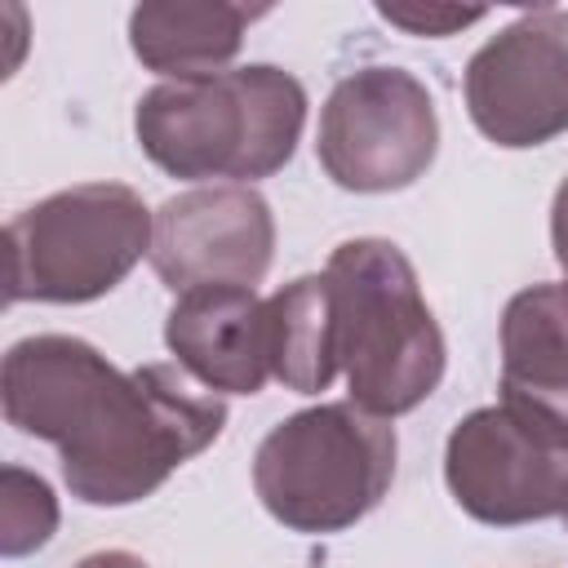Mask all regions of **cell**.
I'll list each match as a JSON object with an SVG mask.
<instances>
[{
  "mask_svg": "<svg viewBox=\"0 0 568 568\" xmlns=\"http://www.w3.org/2000/svg\"><path fill=\"white\" fill-rule=\"evenodd\" d=\"M501 408L568 448V280L519 288L501 311Z\"/></svg>",
  "mask_w": 568,
  "mask_h": 568,
  "instance_id": "cell-11",
  "label": "cell"
},
{
  "mask_svg": "<svg viewBox=\"0 0 568 568\" xmlns=\"http://www.w3.org/2000/svg\"><path fill=\"white\" fill-rule=\"evenodd\" d=\"M155 213L124 182H80L36 200L4 226V302L80 306L106 297L151 253Z\"/></svg>",
  "mask_w": 568,
  "mask_h": 568,
  "instance_id": "cell-5",
  "label": "cell"
},
{
  "mask_svg": "<svg viewBox=\"0 0 568 568\" xmlns=\"http://www.w3.org/2000/svg\"><path fill=\"white\" fill-rule=\"evenodd\" d=\"M164 346L213 395H257L271 368V311L253 288L209 284L178 293L164 315Z\"/></svg>",
  "mask_w": 568,
  "mask_h": 568,
  "instance_id": "cell-10",
  "label": "cell"
},
{
  "mask_svg": "<svg viewBox=\"0 0 568 568\" xmlns=\"http://www.w3.org/2000/svg\"><path fill=\"white\" fill-rule=\"evenodd\" d=\"M75 568H151V564L142 555H133V550H93Z\"/></svg>",
  "mask_w": 568,
  "mask_h": 568,
  "instance_id": "cell-17",
  "label": "cell"
},
{
  "mask_svg": "<svg viewBox=\"0 0 568 568\" xmlns=\"http://www.w3.org/2000/svg\"><path fill=\"white\" fill-rule=\"evenodd\" d=\"M395 457L399 439L390 417L355 399H333L288 413L262 435L253 453V493L288 532L333 537L382 506Z\"/></svg>",
  "mask_w": 568,
  "mask_h": 568,
  "instance_id": "cell-4",
  "label": "cell"
},
{
  "mask_svg": "<svg viewBox=\"0 0 568 568\" xmlns=\"http://www.w3.org/2000/svg\"><path fill=\"white\" fill-rule=\"evenodd\" d=\"M266 9L235 0H146L129 13L133 58L164 80H195L226 71L240 53L248 22Z\"/></svg>",
  "mask_w": 568,
  "mask_h": 568,
  "instance_id": "cell-12",
  "label": "cell"
},
{
  "mask_svg": "<svg viewBox=\"0 0 568 568\" xmlns=\"http://www.w3.org/2000/svg\"><path fill=\"white\" fill-rule=\"evenodd\" d=\"M435 98L404 67H359L342 75L320 111L315 155L342 191H404L435 164Z\"/></svg>",
  "mask_w": 568,
  "mask_h": 568,
  "instance_id": "cell-6",
  "label": "cell"
},
{
  "mask_svg": "<svg viewBox=\"0 0 568 568\" xmlns=\"http://www.w3.org/2000/svg\"><path fill=\"white\" fill-rule=\"evenodd\" d=\"M146 257L169 293L209 284L253 288L275 257V213L253 186H191L155 209Z\"/></svg>",
  "mask_w": 568,
  "mask_h": 568,
  "instance_id": "cell-9",
  "label": "cell"
},
{
  "mask_svg": "<svg viewBox=\"0 0 568 568\" xmlns=\"http://www.w3.org/2000/svg\"><path fill=\"white\" fill-rule=\"evenodd\" d=\"M466 115L506 151L568 133V9H532L466 62Z\"/></svg>",
  "mask_w": 568,
  "mask_h": 568,
  "instance_id": "cell-7",
  "label": "cell"
},
{
  "mask_svg": "<svg viewBox=\"0 0 568 568\" xmlns=\"http://www.w3.org/2000/svg\"><path fill=\"white\" fill-rule=\"evenodd\" d=\"M271 311V368L297 395H320L342 373L333 346V297L324 275H297L266 297Z\"/></svg>",
  "mask_w": 568,
  "mask_h": 568,
  "instance_id": "cell-13",
  "label": "cell"
},
{
  "mask_svg": "<svg viewBox=\"0 0 568 568\" xmlns=\"http://www.w3.org/2000/svg\"><path fill=\"white\" fill-rule=\"evenodd\" d=\"M4 422L49 439L84 506H133L226 430V399L178 364L120 373L93 342L36 333L0 364Z\"/></svg>",
  "mask_w": 568,
  "mask_h": 568,
  "instance_id": "cell-1",
  "label": "cell"
},
{
  "mask_svg": "<svg viewBox=\"0 0 568 568\" xmlns=\"http://www.w3.org/2000/svg\"><path fill=\"white\" fill-rule=\"evenodd\" d=\"M564 524H568V510H564Z\"/></svg>",
  "mask_w": 568,
  "mask_h": 568,
  "instance_id": "cell-18",
  "label": "cell"
},
{
  "mask_svg": "<svg viewBox=\"0 0 568 568\" xmlns=\"http://www.w3.org/2000/svg\"><path fill=\"white\" fill-rule=\"evenodd\" d=\"M444 484L488 528L537 524L568 510V448L546 444L501 404H488L448 430Z\"/></svg>",
  "mask_w": 568,
  "mask_h": 568,
  "instance_id": "cell-8",
  "label": "cell"
},
{
  "mask_svg": "<svg viewBox=\"0 0 568 568\" xmlns=\"http://www.w3.org/2000/svg\"><path fill=\"white\" fill-rule=\"evenodd\" d=\"M377 18H386L390 27L408 31V36H457L462 27H475L484 18V9H457V4H377Z\"/></svg>",
  "mask_w": 568,
  "mask_h": 568,
  "instance_id": "cell-15",
  "label": "cell"
},
{
  "mask_svg": "<svg viewBox=\"0 0 568 568\" xmlns=\"http://www.w3.org/2000/svg\"><path fill=\"white\" fill-rule=\"evenodd\" d=\"M324 280L351 399L377 417H399L430 399L444 382L448 346L408 253L395 240L359 235L333 248Z\"/></svg>",
  "mask_w": 568,
  "mask_h": 568,
  "instance_id": "cell-3",
  "label": "cell"
},
{
  "mask_svg": "<svg viewBox=\"0 0 568 568\" xmlns=\"http://www.w3.org/2000/svg\"><path fill=\"white\" fill-rule=\"evenodd\" d=\"M53 532H58L53 488L36 470L4 466L0 470V555L4 559L36 555L40 546H49Z\"/></svg>",
  "mask_w": 568,
  "mask_h": 568,
  "instance_id": "cell-14",
  "label": "cell"
},
{
  "mask_svg": "<svg viewBox=\"0 0 568 568\" xmlns=\"http://www.w3.org/2000/svg\"><path fill=\"white\" fill-rule=\"evenodd\" d=\"M550 248H555V262L568 280V178L559 182L555 204H550Z\"/></svg>",
  "mask_w": 568,
  "mask_h": 568,
  "instance_id": "cell-16",
  "label": "cell"
},
{
  "mask_svg": "<svg viewBox=\"0 0 568 568\" xmlns=\"http://www.w3.org/2000/svg\"><path fill=\"white\" fill-rule=\"evenodd\" d=\"M306 124V89L275 62H248L195 80H160L133 106L142 155L169 178L248 186L280 173Z\"/></svg>",
  "mask_w": 568,
  "mask_h": 568,
  "instance_id": "cell-2",
  "label": "cell"
}]
</instances>
